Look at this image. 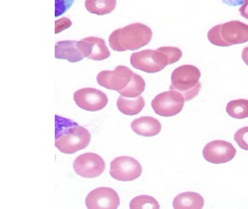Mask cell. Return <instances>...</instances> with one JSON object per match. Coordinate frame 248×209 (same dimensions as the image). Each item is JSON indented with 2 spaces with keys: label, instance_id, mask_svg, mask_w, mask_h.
Segmentation results:
<instances>
[{
  "label": "cell",
  "instance_id": "8",
  "mask_svg": "<svg viewBox=\"0 0 248 209\" xmlns=\"http://www.w3.org/2000/svg\"><path fill=\"white\" fill-rule=\"evenodd\" d=\"M133 72L127 67L117 66L113 71H102L97 76V82L103 88L119 92L131 81Z\"/></svg>",
  "mask_w": 248,
  "mask_h": 209
},
{
  "label": "cell",
  "instance_id": "14",
  "mask_svg": "<svg viewBox=\"0 0 248 209\" xmlns=\"http://www.w3.org/2000/svg\"><path fill=\"white\" fill-rule=\"evenodd\" d=\"M55 57L70 63H78L85 56L78 48V41H60L55 46Z\"/></svg>",
  "mask_w": 248,
  "mask_h": 209
},
{
  "label": "cell",
  "instance_id": "5",
  "mask_svg": "<svg viewBox=\"0 0 248 209\" xmlns=\"http://www.w3.org/2000/svg\"><path fill=\"white\" fill-rule=\"evenodd\" d=\"M130 64L135 69L149 74L158 73L170 64L167 55L159 49L134 52L130 57Z\"/></svg>",
  "mask_w": 248,
  "mask_h": 209
},
{
  "label": "cell",
  "instance_id": "13",
  "mask_svg": "<svg viewBox=\"0 0 248 209\" xmlns=\"http://www.w3.org/2000/svg\"><path fill=\"white\" fill-rule=\"evenodd\" d=\"M78 48L86 58L93 61H104L110 57V51L105 41L95 36H90L78 41Z\"/></svg>",
  "mask_w": 248,
  "mask_h": 209
},
{
  "label": "cell",
  "instance_id": "19",
  "mask_svg": "<svg viewBox=\"0 0 248 209\" xmlns=\"http://www.w3.org/2000/svg\"><path fill=\"white\" fill-rule=\"evenodd\" d=\"M145 89V81L142 77L137 74H133V77L129 84L122 90L119 91L121 96L126 98H137L141 95Z\"/></svg>",
  "mask_w": 248,
  "mask_h": 209
},
{
  "label": "cell",
  "instance_id": "3",
  "mask_svg": "<svg viewBox=\"0 0 248 209\" xmlns=\"http://www.w3.org/2000/svg\"><path fill=\"white\" fill-rule=\"evenodd\" d=\"M210 43L217 47H230L248 41V25L239 21L218 24L207 33Z\"/></svg>",
  "mask_w": 248,
  "mask_h": 209
},
{
  "label": "cell",
  "instance_id": "11",
  "mask_svg": "<svg viewBox=\"0 0 248 209\" xmlns=\"http://www.w3.org/2000/svg\"><path fill=\"white\" fill-rule=\"evenodd\" d=\"M236 149L232 143L225 141H213L207 143L203 150V158L215 165L224 164L234 158Z\"/></svg>",
  "mask_w": 248,
  "mask_h": 209
},
{
  "label": "cell",
  "instance_id": "1",
  "mask_svg": "<svg viewBox=\"0 0 248 209\" xmlns=\"http://www.w3.org/2000/svg\"><path fill=\"white\" fill-rule=\"evenodd\" d=\"M91 133L78 123L55 115V145L57 149L66 154H76L88 147Z\"/></svg>",
  "mask_w": 248,
  "mask_h": 209
},
{
  "label": "cell",
  "instance_id": "2",
  "mask_svg": "<svg viewBox=\"0 0 248 209\" xmlns=\"http://www.w3.org/2000/svg\"><path fill=\"white\" fill-rule=\"evenodd\" d=\"M152 37L149 26L136 22L113 31L109 36V45L114 51H134L149 44Z\"/></svg>",
  "mask_w": 248,
  "mask_h": 209
},
{
  "label": "cell",
  "instance_id": "26",
  "mask_svg": "<svg viewBox=\"0 0 248 209\" xmlns=\"http://www.w3.org/2000/svg\"><path fill=\"white\" fill-rule=\"evenodd\" d=\"M239 11H240V14L242 15V17L248 20V0H244V4L240 8Z\"/></svg>",
  "mask_w": 248,
  "mask_h": 209
},
{
  "label": "cell",
  "instance_id": "15",
  "mask_svg": "<svg viewBox=\"0 0 248 209\" xmlns=\"http://www.w3.org/2000/svg\"><path fill=\"white\" fill-rule=\"evenodd\" d=\"M132 130L143 137H154L161 131L162 126L157 119L151 116H142L131 123Z\"/></svg>",
  "mask_w": 248,
  "mask_h": 209
},
{
  "label": "cell",
  "instance_id": "6",
  "mask_svg": "<svg viewBox=\"0 0 248 209\" xmlns=\"http://www.w3.org/2000/svg\"><path fill=\"white\" fill-rule=\"evenodd\" d=\"M184 102L185 99L181 93L170 89V91L163 92L153 99L152 107L158 115L170 117L181 113Z\"/></svg>",
  "mask_w": 248,
  "mask_h": 209
},
{
  "label": "cell",
  "instance_id": "24",
  "mask_svg": "<svg viewBox=\"0 0 248 209\" xmlns=\"http://www.w3.org/2000/svg\"><path fill=\"white\" fill-rule=\"evenodd\" d=\"M75 0H55V16L59 17L68 11Z\"/></svg>",
  "mask_w": 248,
  "mask_h": 209
},
{
  "label": "cell",
  "instance_id": "21",
  "mask_svg": "<svg viewBox=\"0 0 248 209\" xmlns=\"http://www.w3.org/2000/svg\"><path fill=\"white\" fill-rule=\"evenodd\" d=\"M130 209H160L157 201L148 195H140L132 199Z\"/></svg>",
  "mask_w": 248,
  "mask_h": 209
},
{
  "label": "cell",
  "instance_id": "10",
  "mask_svg": "<svg viewBox=\"0 0 248 209\" xmlns=\"http://www.w3.org/2000/svg\"><path fill=\"white\" fill-rule=\"evenodd\" d=\"M74 99L81 109L90 112L101 111L108 104L105 93L96 88H86L75 92Z\"/></svg>",
  "mask_w": 248,
  "mask_h": 209
},
{
  "label": "cell",
  "instance_id": "27",
  "mask_svg": "<svg viewBox=\"0 0 248 209\" xmlns=\"http://www.w3.org/2000/svg\"><path fill=\"white\" fill-rule=\"evenodd\" d=\"M242 59L244 63L248 66V47H246L242 52Z\"/></svg>",
  "mask_w": 248,
  "mask_h": 209
},
{
  "label": "cell",
  "instance_id": "22",
  "mask_svg": "<svg viewBox=\"0 0 248 209\" xmlns=\"http://www.w3.org/2000/svg\"><path fill=\"white\" fill-rule=\"evenodd\" d=\"M158 49L167 55L170 64H173L179 62L182 57V51L180 48L175 47H162V48H159Z\"/></svg>",
  "mask_w": 248,
  "mask_h": 209
},
{
  "label": "cell",
  "instance_id": "23",
  "mask_svg": "<svg viewBox=\"0 0 248 209\" xmlns=\"http://www.w3.org/2000/svg\"><path fill=\"white\" fill-rule=\"evenodd\" d=\"M234 141L241 149L248 151V127L242 128L237 130L234 135Z\"/></svg>",
  "mask_w": 248,
  "mask_h": 209
},
{
  "label": "cell",
  "instance_id": "20",
  "mask_svg": "<svg viewBox=\"0 0 248 209\" xmlns=\"http://www.w3.org/2000/svg\"><path fill=\"white\" fill-rule=\"evenodd\" d=\"M227 113L234 119H245L248 117V99H234L226 106Z\"/></svg>",
  "mask_w": 248,
  "mask_h": 209
},
{
  "label": "cell",
  "instance_id": "7",
  "mask_svg": "<svg viewBox=\"0 0 248 209\" xmlns=\"http://www.w3.org/2000/svg\"><path fill=\"white\" fill-rule=\"evenodd\" d=\"M141 172V165L132 157L120 156L111 162L110 175L116 180L132 181L140 177Z\"/></svg>",
  "mask_w": 248,
  "mask_h": 209
},
{
  "label": "cell",
  "instance_id": "16",
  "mask_svg": "<svg viewBox=\"0 0 248 209\" xmlns=\"http://www.w3.org/2000/svg\"><path fill=\"white\" fill-rule=\"evenodd\" d=\"M117 108L122 113L126 115H136L143 110L145 106V100L142 97L126 98L124 96L118 97Z\"/></svg>",
  "mask_w": 248,
  "mask_h": 209
},
{
  "label": "cell",
  "instance_id": "18",
  "mask_svg": "<svg viewBox=\"0 0 248 209\" xmlns=\"http://www.w3.org/2000/svg\"><path fill=\"white\" fill-rule=\"evenodd\" d=\"M85 7L92 14L102 16L114 11L116 0H86Z\"/></svg>",
  "mask_w": 248,
  "mask_h": 209
},
{
  "label": "cell",
  "instance_id": "12",
  "mask_svg": "<svg viewBox=\"0 0 248 209\" xmlns=\"http://www.w3.org/2000/svg\"><path fill=\"white\" fill-rule=\"evenodd\" d=\"M120 198L117 193L111 188H98L91 192L86 198L88 209H117Z\"/></svg>",
  "mask_w": 248,
  "mask_h": 209
},
{
  "label": "cell",
  "instance_id": "17",
  "mask_svg": "<svg viewBox=\"0 0 248 209\" xmlns=\"http://www.w3.org/2000/svg\"><path fill=\"white\" fill-rule=\"evenodd\" d=\"M203 198L196 193H183L177 195L173 201L174 209H202Z\"/></svg>",
  "mask_w": 248,
  "mask_h": 209
},
{
  "label": "cell",
  "instance_id": "25",
  "mask_svg": "<svg viewBox=\"0 0 248 209\" xmlns=\"http://www.w3.org/2000/svg\"><path fill=\"white\" fill-rule=\"evenodd\" d=\"M72 26V22L69 18L63 17L55 22V33H59Z\"/></svg>",
  "mask_w": 248,
  "mask_h": 209
},
{
  "label": "cell",
  "instance_id": "4",
  "mask_svg": "<svg viewBox=\"0 0 248 209\" xmlns=\"http://www.w3.org/2000/svg\"><path fill=\"white\" fill-rule=\"evenodd\" d=\"M200 77L201 72L197 67L181 65L172 73L170 89L179 91L183 95L185 101H189L199 94L201 89Z\"/></svg>",
  "mask_w": 248,
  "mask_h": 209
},
{
  "label": "cell",
  "instance_id": "9",
  "mask_svg": "<svg viewBox=\"0 0 248 209\" xmlns=\"http://www.w3.org/2000/svg\"><path fill=\"white\" fill-rule=\"evenodd\" d=\"M73 167L78 176L85 178H94L103 173L105 163L100 155L88 153L79 155L75 160Z\"/></svg>",
  "mask_w": 248,
  "mask_h": 209
}]
</instances>
